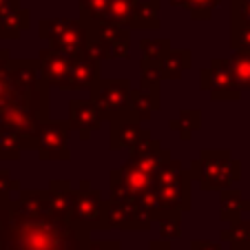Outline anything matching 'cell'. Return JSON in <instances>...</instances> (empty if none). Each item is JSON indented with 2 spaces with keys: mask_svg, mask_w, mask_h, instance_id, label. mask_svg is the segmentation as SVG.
<instances>
[{
  "mask_svg": "<svg viewBox=\"0 0 250 250\" xmlns=\"http://www.w3.org/2000/svg\"><path fill=\"white\" fill-rule=\"evenodd\" d=\"M89 239L69 210L51 206L47 188L18 190L0 210V250H82Z\"/></svg>",
  "mask_w": 250,
  "mask_h": 250,
  "instance_id": "cell-1",
  "label": "cell"
},
{
  "mask_svg": "<svg viewBox=\"0 0 250 250\" xmlns=\"http://www.w3.org/2000/svg\"><path fill=\"white\" fill-rule=\"evenodd\" d=\"M49 120V89L38 86L27 95H16L0 109V133H11L36 146V137Z\"/></svg>",
  "mask_w": 250,
  "mask_h": 250,
  "instance_id": "cell-2",
  "label": "cell"
},
{
  "mask_svg": "<svg viewBox=\"0 0 250 250\" xmlns=\"http://www.w3.org/2000/svg\"><path fill=\"white\" fill-rule=\"evenodd\" d=\"M190 180H197L202 190H228L241 180V164L228 148H204L188 168Z\"/></svg>",
  "mask_w": 250,
  "mask_h": 250,
  "instance_id": "cell-3",
  "label": "cell"
},
{
  "mask_svg": "<svg viewBox=\"0 0 250 250\" xmlns=\"http://www.w3.org/2000/svg\"><path fill=\"white\" fill-rule=\"evenodd\" d=\"M40 38L60 56L84 60L89 56V27L80 18H44L38 24Z\"/></svg>",
  "mask_w": 250,
  "mask_h": 250,
  "instance_id": "cell-4",
  "label": "cell"
},
{
  "mask_svg": "<svg viewBox=\"0 0 250 250\" xmlns=\"http://www.w3.org/2000/svg\"><path fill=\"white\" fill-rule=\"evenodd\" d=\"M190 173L180 160H170L155 175L157 212H184L190 208Z\"/></svg>",
  "mask_w": 250,
  "mask_h": 250,
  "instance_id": "cell-5",
  "label": "cell"
},
{
  "mask_svg": "<svg viewBox=\"0 0 250 250\" xmlns=\"http://www.w3.org/2000/svg\"><path fill=\"white\" fill-rule=\"evenodd\" d=\"M42 86L36 60H14L9 49H0V109L16 95H27Z\"/></svg>",
  "mask_w": 250,
  "mask_h": 250,
  "instance_id": "cell-6",
  "label": "cell"
},
{
  "mask_svg": "<svg viewBox=\"0 0 250 250\" xmlns=\"http://www.w3.org/2000/svg\"><path fill=\"white\" fill-rule=\"evenodd\" d=\"M69 217L78 228H82L89 235L91 230H109L106 199L102 197L100 190L91 188V184L86 180H82L76 190H71Z\"/></svg>",
  "mask_w": 250,
  "mask_h": 250,
  "instance_id": "cell-7",
  "label": "cell"
},
{
  "mask_svg": "<svg viewBox=\"0 0 250 250\" xmlns=\"http://www.w3.org/2000/svg\"><path fill=\"white\" fill-rule=\"evenodd\" d=\"M89 27V56L102 64L104 60L128 58L131 51V31L122 24L86 22Z\"/></svg>",
  "mask_w": 250,
  "mask_h": 250,
  "instance_id": "cell-8",
  "label": "cell"
},
{
  "mask_svg": "<svg viewBox=\"0 0 250 250\" xmlns=\"http://www.w3.org/2000/svg\"><path fill=\"white\" fill-rule=\"evenodd\" d=\"M89 91V100L98 106L104 122H111V120L122 118V115L128 113L133 93L128 78H100Z\"/></svg>",
  "mask_w": 250,
  "mask_h": 250,
  "instance_id": "cell-9",
  "label": "cell"
},
{
  "mask_svg": "<svg viewBox=\"0 0 250 250\" xmlns=\"http://www.w3.org/2000/svg\"><path fill=\"white\" fill-rule=\"evenodd\" d=\"M106 224L109 228L128 232H146L153 228V212L142 208L131 197H109L106 199Z\"/></svg>",
  "mask_w": 250,
  "mask_h": 250,
  "instance_id": "cell-10",
  "label": "cell"
},
{
  "mask_svg": "<svg viewBox=\"0 0 250 250\" xmlns=\"http://www.w3.org/2000/svg\"><path fill=\"white\" fill-rule=\"evenodd\" d=\"M199 86L208 91L212 100L237 102L241 98V91L232 78L230 66H228V58H212L210 64L199 73Z\"/></svg>",
  "mask_w": 250,
  "mask_h": 250,
  "instance_id": "cell-11",
  "label": "cell"
},
{
  "mask_svg": "<svg viewBox=\"0 0 250 250\" xmlns=\"http://www.w3.org/2000/svg\"><path fill=\"white\" fill-rule=\"evenodd\" d=\"M69 122L64 120H47L42 122L36 137V151H38L42 162H69L71 151H69Z\"/></svg>",
  "mask_w": 250,
  "mask_h": 250,
  "instance_id": "cell-12",
  "label": "cell"
},
{
  "mask_svg": "<svg viewBox=\"0 0 250 250\" xmlns=\"http://www.w3.org/2000/svg\"><path fill=\"white\" fill-rule=\"evenodd\" d=\"M38 73L40 80L47 89H60L66 91V82H69V73H71V64L73 58L60 56V53L51 51V49H40L38 51Z\"/></svg>",
  "mask_w": 250,
  "mask_h": 250,
  "instance_id": "cell-13",
  "label": "cell"
},
{
  "mask_svg": "<svg viewBox=\"0 0 250 250\" xmlns=\"http://www.w3.org/2000/svg\"><path fill=\"white\" fill-rule=\"evenodd\" d=\"M170 160H173L170 151L162 146L160 142L151 135L148 128H144L140 142L131 148V162L140 166L142 170H146L148 175H153V177H155L157 170H160L162 166H164L166 162H170Z\"/></svg>",
  "mask_w": 250,
  "mask_h": 250,
  "instance_id": "cell-14",
  "label": "cell"
},
{
  "mask_svg": "<svg viewBox=\"0 0 250 250\" xmlns=\"http://www.w3.org/2000/svg\"><path fill=\"white\" fill-rule=\"evenodd\" d=\"M69 128L80 135V140H89L93 133H98L104 124L102 113L98 111L89 98H78L69 102Z\"/></svg>",
  "mask_w": 250,
  "mask_h": 250,
  "instance_id": "cell-15",
  "label": "cell"
},
{
  "mask_svg": "<svg viewBox=\"0 0 250 250\" xmlns=\"http://www.w3.org/2000/svg\"><path fill=\"white\" fill-rule=\"evenodd\" d=\"M111 126V151H120V148H128L131 151L140 142L142 133H144V126L137 118H133L131 113L122 115V118H115L109 122Z\"/></svg>",
  "mask_w": 250,
  "mask_h": 250,
  "instance_id": "cell-16",
  "label": "cell"
},
{
  "mask_svg": "<svg viewBox=\"0 0 250 250\" xmlns=\"http://www.w3.org/2000/svg\"><path fill=\"white\" fill-rule=\"evenodd\" d=\"M100 71L102 64L93 58H84V60H73L69 73V82H66V91H84L91 89L95 82L100 80Z\"/></svg>",
  "mask_w": 250,
  "mask_h": 250,
  "instance_id": "cell-17",
  "label": "cell"
},
{
  "mask_svg": "<svg viewBox=\"0 0 250 250\" xmlns=\"http://www.w3.org/2000/svg\"><path fill=\"white\" fill-rule=\"evenodd\" d=\"M157 109H160V86H140V89H133L131 106H128V113L133 118H137L144 124L153 118V113Z\"/></svg>",
  "mask_w": 250,
  "mask_h": 250,
  "instance_id": "cell-18",
  "label": "cell"
},
{
  "mask_svg": "<svg viewBox=\"0 0 250 250\" xmlns=\"http://www.w3.org/2000/svg\"><path fill=\"white\" fill-rule=\"evenodd\" d=\"M250 210V202L237 188H228L219 193V219L226 224H235L241 219V212Z\"/></svg>",
  "mask_w": 250,
  "mask_h": 250,
  "instance_id": "cell-19",
  "label": "cell"
},
{
  "mask_svg": "<svg viewBox=\"0 0 250 250\" xmlns=\"http://www.w3.org/2000/svg\"><path fill=\"white\" fill-rule=\"evenodd\" d=\"M128 31H155L160 29V0H142L133 18L126 24Z\"/></svg>",
  "mask_w": 250,
  "mask_h": 250,
  "instance_id": "cell-20",
  "label": "cell"
},
{
  "mask_svg": "<svg viewBox=\"0 0 250 250\" xmlns=\"http://www.w3.org/2000/svg\"><path fill=\"white\" fill-rule=\"evenodd\" d=\"M190 64H193V58L188 49H170L157 66H160L162 80H180L182 73L190 69Z\"/></svg>",
  "mask_w": 250,
  "mask_h": 250,
  "instance_id": "cell-21",
  "label": "cell"
},
{
  "mask_svg": "<svg viewBox=\"0 0 250 250\" xmlns=\"http://www.w3.org/2000/svg\"><path fill=\"white\" fill-rule=\"evenodd\" d=\"M168 128L175 133H180V137L184 142H188L195 133L202 128V111L199 109H184L180 111L177 118H173L168 122Z\"/></svg>",
  "mask_w": 250,
  "mask_h": 250,
  "instance_id": "cell-22",
  "label": "cell"
},
{
  "mask_svg": "<svg viewBox=\"0 0 250 250\" xmlns=\"http://www.w3.org/2000/svg\"><path fill=\"white\" fill-rule=\"evenodd\" d=\"M31 27V11L29 9H14L11 14L5 16V20L0 22V38L2 40H14L18 38L22 31Z\"/></svg>",
  "mask_w": 250,
  "mask_h": 250,
  "instance_id": "cell-23",
  "label": "cell"
},
{
  "mask_svg": "<svg viewBox=\"0 0 250 250\" xmlns=\"http://www.w3.org/2000/svg\"><path fill=\"white\" fill-rule=\"evenodd\" d=\"M140 2L142 0H109V7H106L102 18H100V22H111V24L126 27Z\"/></svg>",
  "mask_w": 250,
  "mask_h": 250,
  "instance_id": "cell-24",
  "label": "cell"
},
{
  "mask_svg": "<svg viewBox=\"0 0 250 250\" xmlns=\"http://www.w3.org/2000/svg\"><path fill=\"white\" fill-rule=\"evenodd\" d=\"M219 239L230 246L228 250H250V219H239L230 224L228 230H222Z\"/></svg>",
  "mask_w": 250,
  "mask_h": 250,
  "instance_id": "cell-25",
  "label": "cell"
},
{
  "mask_svg": "<svg viewBox=\"0 0 250 250\" xmlns=\"http://www.w3.org/2000/svg\"><path fill=\"white\" fill-rule=\"evenodd\" d=\"M153 226H157L160 237L164 241L180 239L182 237V212H155Z\"/></svg>",
  "mask_w": 250,
  "mask_h": 250,
  "instance_id": "cell-26",
  "label": "cell"
},
{
  "mask_svg": "<svg viewBox=\"0 0 250 250\" xmlns=\"http://www.w3.org/2000/svg\"><path fill=\"white\" fill-rule=\"evenodd\" d=\"M140 49H142V60L160 64V62L166 58V53H168L173 47H170L168 38H142Z\"/></svg>",
  "mask_w": 250,
  "mask_h": 250,
  "instance_id": "cell-27",
  "label": "cell"
},
{
  "mask_svg": "<svg viewBox=\"0 0 250 250\" xmlns=\"http://www.w3.org/2000/svg\"><path fill=\"white\" fill-rule=\"evenodd\" d=\"M228 66L232 71V78H235L239 91H250V56H244V53H232L228 58Z\"/></svg>",
  "mask_w": 250,
  "mask_h": 250,
  "instance_id": "cell-28",
  "label": "cell"
},
{
  "mask_svg": "<svg viewBox=\"0 0 250 250\" xmlns=\"http://www.w3.org/2000/svg\"><path fill=\"white\" fill-rule=\"evenodd\" d=\"M173 7H182L186 9L195 20H208L219 5V0H168Z\"/></svg>",
  "mask_w": 250,
  "mask_h": 250,
  "instance_id": "cell-29",
  "label": "cell"
},
{
  "mask_svg": "<svg viewBox=\"0 0 250 250\" xmlns=\"http://www.w3.org/2000/svg\"><path fill=\"white\" fill-rule=\"evenodd\" d=\"M33 144L20 140L18 135H11V133H0V157L2 160H16L22 151H33Z\"/></svg>",
  "mask_w": 250,
  "mask_h": 250,
  "instance_id": "cell-30",
  "label": "cell"
},
{
  "mask_svg": "<svg viewBox=\"0 0 250 250\" xmlns=\"http://www.w3.org/2000/svg\"><path fill=\"white\" fill-rule=\"evenodd\" d=\"M230 47L235 53L250 56V24L230 20Z\"/></svg>",
  "mask_w": 250,
  "mask_h": 250,
  "instance_id": "cell-31",
  "label": "cell"
},
{
  "mask_svg": "<svg viewBox=\"0 0 250 250\" xmlns=\"http://www.w3.org/2000/svg\"><path fill=\"white\" fill-rule=\"evenodd\" d=\"M106 7H109V0H80V20L100 22Z\"/></svg>",
  "mask_w": 250,
  "mask_h": 250,
  "instance_id": "cell-32",
  "label": "cell"
},
{
  "mask_svg": "<svg viewBox=\"0 0 250 250\" xmlns=\"http://www.w3.org/2000/svg\"><path fill=\"white\" fill-rule=\"evenodd\" d=\"M18 190H20V186H18V182L11 180L9 170L0 168V210H2V208L11 202L14 193H18Z\"/></svg>",
  "mask_w": 250,
  "mask_h": 250,
  "instance_id": "cell-33",
  "label": "cell"
},
{
  "mask_svg": "<svg viewBox=\"0 0 250 250\" xmlns=\"http://www.w3.org/2000/svg\"><path fill=\"white\" fill-rule=\"evenodd\" d=\"M140 86H160L162 76H160V66L153 62L140 60Z\"/></svg>",
  "mask_w": 250,
  "mask_h": 250,
  "instance_id": "cell-34",
  "label": "cell"
},
{
  "mask_svg": "<svg viewBox=\"0 0 250 250\" xmlns=\"http://www.w3.org/2000/svg\"><path fill=\"white\" fill-rule=\"evenodd\" d=\"M230 20L241 22V24H250V0H232Z\"/></svg>",
  "mask_w": 250,
  "mask_h": 250,
  "instance_id": "cell-35",
  "label": "cell"
},
{
  "mask_svg": "<svg viewBox=\"0 0 250 250\" xmlns=\"http://www.w3.org/2000/svg\"><path fill=\"white\" fill-rule=\"evenodd\" d=\"M82 250H124V248H122V244L115 241V239H111V241H93V239H89L84 246H82Z\"/></svg>",
  "mask_w": 250,
  "mask_h": 250,
  "instance_id": "cell-36",
  "label": "cell"
},
{
  "mask_svg": "<svg viewBox=\"0 0 250 250\" xmlns=\"http://www.w3.org/2000/svg\"><path fill=\"white\" fill-rule=\"evenodd\" d=\"M190 250H228L222 244H215V241H206V239H195L190 241Z\"/></svg>",
  "mask_w": 250,
  "mask_h": 250,
  "instance_id": "cell-37",
  "label": "cell"
},
{
  "mask_svg": "<svg viewBox=\"0 0 250 250\" xmlns=\"http://www.w3.org/2000/svg\"><path fill=\"white\" fill-rule=\"evenodd\" d=\"M18 0H0V22L5 20L7 14H11L14 9H18Z\"/></svg>",
  "mask_w": 250,
  "mask_h": 250,
  "instance_id": "cell-38",
  "label": "cell"
},
{
  "mask_svg": "<svg viewBox=\"0 0 250 250\" xmlns=\"http://www.w3.org/2000/svg\"><path fill=\"white\" fill-rule=\"evenodd\" d=\"M148 248L151 250H173L170 248V241H164V239H153L151 244H148Z\"/></svg>",
  "mask_w": 250,
  "mask_h": 250,
  "instance_id": "cell-39",
  "label": "cell"
},
{
  "mask_svg": "<svg viewBox=\"0 0 250 250\" xmlns=\"http://www.w3.org/2000/svg\"><path fill=\"white\" fill-rule=\"evenodd\" d=\"M144 250H151V248H144Z\"/></svg>",
  "mask_w": 250,
  "mask_h": 250,
  "instance_id": "cell-40",
  "label": "cell"
},
{
  "mask_svg": "<svg viewBox=\"0 0 250 250\" xmlns=\"http://www.w3.org/2000/svg\"><path fill=\"white\" fill-rule=\"evenodd\" d=\"M248 202H250V199H248Z\"/></svg>",
  "mask_w": 250,
  "mask_h": 250,
  "instance_id": "cell-41",
  "label": "cell"
}]
</instances>
